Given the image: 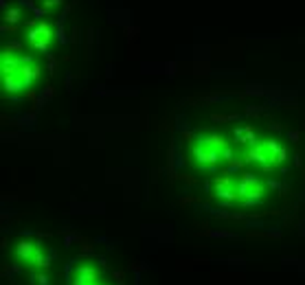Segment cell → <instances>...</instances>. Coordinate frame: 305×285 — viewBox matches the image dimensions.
<instances>
[{
  "instance_id": "obj_1",
  "label": "cell",
  "mask_w": 305,
  "mask_h": 285,
  "mask_svg": "<svg viewBox=\"0 0 305 285\" xmlns=\"http://www.w3.org/2000/svg\"><path fill=\"white\" fill-rule=\"evenodd\" d=\"M9 55L3 57V77L7 90H22L31 83L36 75V66L31 64L29 57L18 55L16 51H7Z\"/></svg>"
}]
</instances>
